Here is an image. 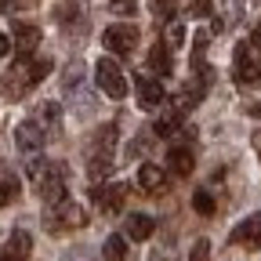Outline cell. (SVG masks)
<instances>
[{
	"instance_id": "6da1fadb",
	"label": "cell",
	"mask_w": 261,
	"mask_h": 261,
	"mask_svg": "<svg viewBox=\"0 0 261 261\" xmlns=\"http://www.w3.org/2000/svg\"><path fill=\"white\" fill-rule=\"evenodd\" d=\"M25 171H29V178H33L37 196H40L47 207L65 200V167H62V163H47V160H40V156H29Z\"/></svg>"
},
{
	"instance_id": "7a4b0ae2",
	"label": "cell",
	"mask_w": 261,
	"mask_h": 261,
	"mask_svg": "<svg viewBox=\"0 0 261 261\" xmlns=\"http://www.w3.org/2000/svg\"><path fill=\"white\" fill-rule=\"evenodd\" d=\"M116 123H102L98 127V135L91 138V149H87V174L98 181L106 178L109 167H113V149H116Z\"/></svg>"
},
{
	"instance_id": "3957f363",
	"label": "cell",
	"mask_w": 261,
	"mask_h": 261,
	"mask_svg": "<svg viewBox=\"0 0 261 261\" xmlns=\"http://www.w3.org/2000/svg\"><path fill=\"white\" fill-rule=\"evenodd\" d=\"M87 225V211L73 200H62V203H51L47 214H44V228L51 236H65V232H76V228Z\"/></svg>"
},
{
	"instance_id": "277c9868",
	"label": "cell",
	"mask_w": 261,
	"mask_h": 261,
	"mask_svg": "<svg viewBox=\"0 0 261 261\" xmlns=\"http://www.w3.org/2000/svg\"><path fill=\"white\" fill-rule=\"evenodd\" d=\"M232 76H236L240 87L261 84V62H257L250 40H240V44H236V55H232Z\"/></svg>"
},
{
	"instance_id": "5b68a950",
	"label": "cell",
	"mask_w": 261,
	"mask_h": 261,
	"mask_svg": "<svg viewBox=\"0 0 261 261\" xmlns=\"http://www.w3.org/2000/svg\"><path fill=\"white\" fill-rule=\"evenodd\" d=\"M94 84H98V91H102L106 98H113V102H120V98L127 94V80L120 73V65L109 62V58H102L94 65Z\"/></svg>"
},
{
	"instance_id": "8992f818",
	"label": "cell",
	"mask_w": 261,
	"mask_h": 261,
	"mask_svg": "<svg viewBox=\"0 0 261 261\" xmlns=\"http://www.w3.org/2000/svg\"><path fill=\"white\" fill-rule=\"evenodd\" d=\"M102 44H106L109 55H130V51L138 47V29H135V25H127V22L109 25V29L102 33Z\"/></svg>"
},
{
	"instance_id": "52a82bcc",
	"label": "cell",
	"mask_w": 261,
	"mask_h": 261,
	"mask_svg": "<svg viewBox=\"0 0 261 261\" xmlns=\"http://www.w3.org/2000/svg\"><path fill=\"white\" fill-rule=\"evenodd\" d=\"M127 196H130V189H127L123 181L94 185V203H98V211H102V214H120L123 203H127Z\"/></svg>"
},
{
	"instance_id": "ba28073f",
	"label": "cell",
	"mask_w": 261,
	"mask_h": 261,
	"mask_svg": "<svg viewBox=\"0 0 261 261\" xmlns=\"http://www.w3.org/2000/svg\"><path fill=\"white\" fill-rule=\"evenodd\" d=\"M232 247H243V250H257L261 247V214H250L243 218L236 228H232Z\"/></svg>"
},
{
	"instance_id": "9c48e42d",
	"label": "cell",
	"mask_w": 261,
	"mask_h": 261,
	"mask_svg": "<svg viewBox=\"0 0 261 261\" xmlns=\"http://www.w3.org/2000/svg\"><path fill=\"white\" fill-rule=\"evenodd\" d=\"M44 138H47V135L40 130V123L33 120V116H29V120H22V123H18V130H15V142H18V149H22L25 156H37V152L44 149Z\"/></svg>"
},
{
	"instance_id": "30bf717a",
	"label": "cell",
	"mask_w": 261,
	"mask_h": 261,
	"mask_svg": "<svg viewBox=\"0 0 261 261\" xmlns=\"http://www.w3.org/2000/svg\"><path fill=\"white\" fill-rule=\"evenodd\" d=\"M37 47H40V29L29 25V22H18L15 25V55H18V62H29Z\"/></svg>"
},
{
	"instance_id": "8fae6325",
	"label": "cell",
	"mask_w": 261,
	"mask_h": 261,
	"mask_svg": "<svg viewBox=\"0 0 261 261\" xmlns=\"http://www.w3.org/2000/svg\"><path fill=\"white\" fill-rule=\"evenodd\" d=\"M135 94H138V106H142V109H156V106L163 102V84H160L156 76L138 73V76H135Z\"/></svg>"
},
{
	"instance_id": "7c38bea8",
	"label": "cell",
	"mask_w": 261,
	"mask_h": 261,
	"mask_svg": "<svg viewBox=\"0 0 261 261\" xmlns=\"http://www.w3.org/2000/svg\"><path fill=\"white\" fill-rule=\"evenodd\" d=\"M196 167V149L192 145H171L167 149V171L178 174V178H189Z\"/></svg>"
},
{
	"instance_id": "4fadbf2b",
	"label": "cell",
	"mask_w": 261,
	"mask_h": 261,
	"mask_svg": "<svg viewBox=\"0 0 261 261\" xmlns=\"http://www.w3.org/2000/svg\"><path fill=\"white\" fill-rule=\"evenodd\" d=\"M29 250H33L29 232L15 228V232H11V240L4 243V250H0V261H25V257H29Z\"/></svg>"
},
{
	"instance_id": "5bb4252c",
	"label": "cell",
	"mask_w": 261,
	"mask_h": 261,
	"mask_svg": "<svg viewBox=\"0 0 261 261\" xmlns=\"http://www.w3.org/2000/svg\"><path fill=\"white\" fill-rule=\"evenodd\" d=\"M138 189L149 192V196H160L163 189H167V171L152 167V163H145V167L138 171Z\"/></svg>"
},
{
	"instance_id": "9a60e30c",
	"label": "cell",
	"mask_w": 261,
	"mask_h": 261,
	"mask_svg": "<svg viewBox=\"0 0 261 261\" xmlns=\"http://www.w3.org/2000/svg\"><path fill=\"white\" fill-rule=\"evenodd\" d=\"M152 228H156V221H152L149 214H127V221H123V236L142 243V240L152 236Z\"/></svg>"
},
{
	"instance_id": "2e32d148",
	"label": "cell",
	"mask_w": 261,
	"mask_h": 261,
	"mask_svg": "<svg viewBox=\"0 0 261 261\" xmlns=\"http://www.w3.org/2000/svg\"><path fill=\"white\" fill-rule=\"evenodd\" d=\"M149 69H152L156 76H171L174 62H171V44H167V40L152 44V51H149Z\"/></svg>"
},
{
	"instance_id": "e0dca14e",
	"label": "cell",
	"mask_w": 261,
	"mask_h": 261,
	"mask_svg": "<svg viewBox=\"0 0 261 261\" xmlns=\"http://www.w3.org/2000/svg\"><path fill=\"white\" fill-rule=\"evenodd\" d=\"M33 120L40 123L44 135H55V130H58V120H62V109H58L55 102H40L37 113H33Z\"/></svg>"
},
{
	"instance_id": "ac0fdd59",
	"label": "cell",
	"mask_w": 261,
	"mask_h": 261,
	"mask_svg": "<svg viewBox=\"0 0 261 261\" xmlns=\"http://www.w3.org/2000/svg\"><path fill=\"white\" fill-rule=\"evenodd\" d=\"M178 130H189L185 127V113H178L174 106L163 113L160 120H156V135H163V138H171V135H178Z\"/></svg>"
},
{
	"instance_id": "d6986e66",
	"label": "cell",
	"mask_w": 261,
	"mask_h": 261,
	"mask_svg": "<svg viewBox=\"0 0 261 261\" xmlns=\"http://www.w3.org/2000/svg\"><path fill=\"white\" fill-rule=\"evenodd\" d=\"M18 178H15V171L8 167V163H0V207H8V203H15V196H18Z\"/></svg>"
},
{
	"instance_id": "ffe728a7",
	"label": "cell",
	"mask_w": 261,
	"mask_h": 261,
	"mask_svg": "<svg viewBox=\"0 0 261 261\" xmlns=\"http://www.w3.org/2000/svg\"><path fill=\"white\" fill-rule=\"evenodd\" d=\"M102 254H106L109 261H123V257H127V236H109V240L102 243Z\"/></svg>"
},
{
	"instance_id": "44dd1931",
	"label": "cell",
	"mask_w": 261,
	"mask_h": 261,
	"mask_svg": "<svg viewBox=\"0 0 261 261\" xmlns=\"http://www.w3.org/2000/svg\"><path fill=\"white\" fill-rule=\"evenodd\" d=\"M243 15V0H225V11L218 18V29H228V25H236Z\"/></svg>"
},
{
	"instance_id": "7402d4cb",
	"label": "cell",
	"mask_w": 261,
	"mask_h": 261,
	"mask_svg": "<svg viewBox=\"0 0 261 261\" xmlns=\"http://www.w3.org/2000/svg\"><path fill=\"white\" fill-rule=\"evenodd\" d=\"M192 207H196V214H203V218H211V214L218 211L214 196H211L207 189H196V196H192Z\"/></svg>"
},
{
	"instance_id": "603a6c76",
	"label": "cell",
	"mask_w": 261,
	"mask_h": 261,
	"mask_svg": "<svg viewBox=\"0 0 261 261\" xmlns=\"http://www.w3.org/2000/svg\"><path fill=\"white\" fill-rule=\"evenodd\" d=\"M149 8H152V15L160 22H167V18L178 15V0H149Z\"/></svg>"
},
{
	"instance_id": "cb8c5ba5",
	"label": "cell",
	"mask_w": 261,
	"mask_h": 261,
	"mask_svg": "<svg viewBox=\"0 0 261 261\" xmlns=\"http://www.w3.org/2000/svg\"><path fill=\"white\" fill-rule=\"evenodd\" d=\"M189 261H211V243L207 240H196L189 250Z\"/></svg>"
},
{
	"instance_id": "d4e9b609",
	"label": "cell",
	"mask_w": 261,
	"mask_h": 261,
	"mask_svg": "<svg viewBox=\"0 0 261 261\" xmlns=\"http://www.w3.org/2000/svg\"><path fill=\"white\" fill-rule=\"evenodd\" d=\"M113 11L116 15H135L138 11V0H113Z\"/></svg>"
},
{
	"instance_id": "484cf974",
	"label": "cell",
	"mask_w": 261,
	"mask_h": 261,
	"mask_svg": "<svg viewBox=\"0 0 261 261\" xmlns=\"http://www.w3.org/2000/svg\"><path fill=\"white\" fill-rule=\"evenodd\" d=\"M196 18H207L211 15V0H192V8H189Z\"/></svg>"
},
{
	"instance_id": "4316f807",
	"label": "cell",
	"mask_w": 261,
	"mask_h": 261,
	"mask_svg": "<svg viewBox=\"0 0 261 261\" xmlns=\"http://www.w3.org/2000/svg\"><path fill=\"white\" fill-rule=\"evenodd\" d=\"M181 40H185V29H181V25H171V29H167V44H171V47H178Z\"/></svg>"
},
{
	"instance_id": "83f0119b",
	"label": "cell",
	"mask_w": 261,
	"mask_h": 261,
	"mask_svg": "<svg viewBox=\"0 0 261 261\" xmlns=\"http://www.w3.org/2000/svg\"><path fill=\"white\" fill-rule=\"evenodd\" d=\"M250 44H254V51H261V22L254 25V37H250Z\"/></svg>"
},
{
	"instance_id": "f1b7e54d",
	"label": "cell",
	"mask_w": 261,
	"mask_h": 261,
	"mask_svg": "<svg viewBox=\"0 0 261 261\" xmlns=\"http://www.w3.org/2000/svg\"><path fill=\"white\" fill-rule=\"evenodd\" d=\"M8 51H11V40H8V37H4V33H0V58H4V55H8Z\"/></svg>"
},
{
	"instance_id": "f546056e",
	"label": "cell",
	"mask_w": 261,
	"mask_h": 261,
	"mask_svg": "<svg viewBox=\"0 0 261 261\" xmlns=\"http://www.w3.org/2000/svg\"><path fill=\"white\" fill-rule=\"evenodd\" d=\"M254 152L261 156V130H254Z\"/></svg>"
},
{
	"instance_id": "4dcf8cb0",
	"label": "cell",
	"mask_w": 261,
	"mask_h": 261,
	"mask_svg": "<svg viewBox=\"0 0 261 261\" xmlns=\"http://www.w3.org/2000/svg\"><path fill=\"white\" fill-rule=\"evenodd\" d=\"M152 261H163V257H160V254H156V257H152Z\"/></svg>"
}]
</instances>
